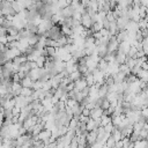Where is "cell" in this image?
<instances>
[{"mask_svg":"<svg viewBox=\"0 0 148 148\" xmlns=\"http://www.w3.org/2000/svg\"><path fill=\"white\" fill-rule=\"evenodd\" d=\"M32 82H34V81H32L29 76H25V77H23V79L20 81L21 86H22V87H24V88H31Z\"/></svg>","mask_w":148,"mask_h":148,"instance_id":"9c48e42d","label":"cell"},{"mask_svg":"<svg viewBox=\"0 0 148 148\" xmlns=\"http://www.w3.org/2000/svg\"><path fill=\"white\" fill-rule=\"evenodd\" d=\"M57 42H58V44H59V46H60V47H61V46L67 45V36H64V35H62V36H61Z\"/></svg>","mask_w":148,"mask_h":148,"instance_id":"2e32d148","label":"cell"},{"mask_svg":"<svg viewBox=\"0 0 148 148\" xmlns=\"http://www.w3.org/2000/svg\"><path fill=\"white\" fill-rule=\"evenodd\" d=\"M108 86L106 84H102V86H99V88H98V97L99 98H105L106 97V95H108Z\"/></svg>","mask_w":148,"mask_h":148,"instance_id":"ba28073f","label":"cell"},{"mask_svg":"<svg viewBox=\"0 0 148 148\" xmlns=\"http://www.w3.org/2000/svg\"><path fill=\"white\" fill-rule=\"evenodd\" d=\"M45 50H46V54H47V57H54V54H56V47H52V46H46L45 47Z\"/></svg>","mask_w":148,"mask_h":148,"instance_id":"9a60e30c","label":"cell"},{"mask_svg":"<svg viewBox=\"0 0 148 148\" xmlns=\"http://www.w3.org/2000/svg\"><path fill=\"white\" fill-rule=\"evenodd\" d=\"M81 114H82V116H86V117H89V114H90V110L87 109V108H83Z\"/></svg>","mask_w":148,"mask_h":148,"instance_id":"ffe728a7","label":"cell"},{"mask_svg":"<svg viewBox=\"0 0 148 148\" xmlns=\"http://www.w3.org/2000/svg\"><path fill=\"white\" fill-rule=\"evenodd\" d=\"M97 140V131H90L86 138V141H87V146H92Z\"/></svg>","mask_w":148,"mask_h":148,"instance_id":"7a4b0ae2","label":"cell"},{"mask_svg":"<svg viewBox=\"0 0 148 148\" xmlns=\"http://www.w3.org/2000/svg\"><path fill=\"white\" fill-rule=\"evenodd\" d=\"M39 73H40V68H38V67L31 68V69L29 71V73H28L27 76H29L32 81H37V80L39 79Z\"/></svg>","mask_w":148,"mask_h":148,"instance_id":"5b68a950","label":"cell"},{"mask_svg":"<svg viewBox=\"0 0 148 148\" xmlns=\"http://www.w3.org/2000/svg\"><path fill=\"white\" fill-rule=\"evenodd\" d=\"M32 89L31 88H24V87H22V89H21V91H20V95L21 96H24V97H28V96H31V94H32Z\"/></svg>","mask_w":148,"mask_h":148,"instance_id":"4fadbf2b","label":"cell"},{"mask_svg":"<svg viewBox=\"0 0 148 148\" xmlns=\"http://www.w3.org/2000/svg\"><path fill=\"white\" fill-rule=\"evenodd\" d=\"M61 36H62V32H61V28L59 24H53V27L49 31H46V34H45L46 38H50L53 40H58Z\"/></svg>","mask_w":148,"mask_h":148,"instance_id":"6da1fadb","label":"cell"},{"mask_svg":"<svg viewBox=\"0 0 148 148\" xmlns=\"http://www.w3.org/2000/svg\"><path fill=\"white\" fill-rule=\"evenodd\" d=\"M86 87H88V86H87V82H86L84 77H81V79H79V80H76V81L74 82V88L77 89L79 91H81V90L84 89Z\"/></svg>","mask_w":148,"mask_h":148,"instance_id":"8992f818","label":"cell"},{"mask_svg":"<svg viewBox=\"0 0 148 148\" xmlns=\"http://www.w3.org/2000/svg\"><path fill=\"white\" fill-rule=\"evenodd\" d=\"M9 148H15V147H9Z\"/></svg>","mask_w":148,"mask_h":148,"instance_id":"7402d4cb","label":"cell"},{"mask_svg":"<svg viewBox=\"0 0 148 148\" xmlns=\"http://www.w3.org/2000/svg\"><path fill=\"white\" fill-rule=\"evenodd\" d=\"M104 130H105V132H106V133H110V134H111V133H112V131L114 130V126L112 125V123H109L108 125H105V126H104Z\"/></svg>","mask_w":148,"mask_h":148,"instance_id":"e0dca14e","label":"cell"},{"mask_svg":"<svg viewBox=\"0 0 148 148\" xmlns=\"http://www.w3.org/2000/svg\"><path fill=\"white\" fill-rule=\"evenodd\" d=\"M81 24L86 28V29H90L91 28V25H92V22H91V17L86 13V14H83L82 16H81Z\"/></svg>","mask_w":148,"mask_h":148,"instance_id":"3957f363","label":"cell"},{"mask_svg":"<svg viewBox=\"0 0 148 148\" xmlns=\"http://www.w3.org/2000/svg\"><path fill=\"white\" fill-rule=\"evenodd\" d=\"M81 94H82L83 98H84V97H88V95H89V87H86L84 89H82V90H81Z\"/></svg>","mask_w":148,"mask_h":148,"instance_id":"d6986e66","label":"cell"},{"mask_svg":"<svg viewBox=\"0 0 148 148\" xmlns=\"http://www.w3.org/2000/svg\"><path fill=\"white\" fill-rule=\"evenodd\" d=\"M7 30V35H9V36H14V37H16L17 35H18V29L16 28V27H14V25H10L9 28H7L6 29Z\"/></svg>","mask_w":148,"mask_h":148,"instance_id":"30bf717a","label":"cell"},{"mask_svg":"<svg viewBox=\"0 0 148 148\" xmlns=\"http://www.w3.org/2000/svg\"><path fill=\"white\" fill-rule=\"evenodd\" d=\"M141 117H143L145 119H147V118H148V106H146V108H142V109H141Z\"/></svg>","mask_w":148,"mask_h":148,"instance_id":"ac0fdd59","label":"cell"},{"mask_svg":"<svg viewBox=\"0 0 148 148\" xmlns=\"http://www.w3.org/2000/svg\"><path fill=\"white\" fill-rule=\"evenodd\" d=\"M105 146H106V148H113V147L116 146V140H114V138H113L112 135H110V136L106 139Z\"/></svg>","mask_w":148,"mask_h":148,"instance_id":"7c38bea8","label":"cell"},{"mask_svg":"<svg viewBox=\"0 0 148 148\" xmlns=\"http://www.w3.org/2000/svg\"><path fill=\"white\" fill-rule=\"evenodd\" d=\"M125 60H126V54L117 51L114 54V62H117L118 65H123V64H125Z\"/></svg>","mask_w":148,"mask_h":148,"instance_id":"52a82bcc","label":"cell"},{"mask_svg":"<svg viewBox=\"0 0 148 148\" xmlns=\"http://www.w3.org/2000/svg\"><path fill=\"white\" fill-rule=\"evenodd\" d=\"M146 57H147V62H148V54H147V56H146Z\"/></svg>","mask_w":148,"mask_h":148,"instance_id":"44dd1931","label":"cell"},{"mask_svg":"<svg viewBox=\"0 0 148 148\" xmlns=\"http://www.w3.org/2000/svg\"><path fill=\"white\" fill-rule=\"evenodd\" d=\"M68 76H69V79H71V81H72V82H75L76 80H79V79H81V77H82V74H81L79 71H75V72L71 73Z\"/></svg>","mask_w":148,"mask_h":148,"instance_id":"8fae6325","label":"cell"},{"mask_svg":"<svg viewBox=\"0 0 148 148\" xmlns=\"http://www.w3.org/2000/svg\"><path fill=\"white\" fill-rule=\"evenodd\" d=\"M102 114H103V110H102L101 108H98V106H95L94 109L90 110L89 117H90L91 119H99V118L102 117Z\"/></svg>","mask_w":148,"mask_h":148,"instance_id":"277c9868","label":"cell"},{"mask_svg":"<svg viewBox=\"0 0 148 148\" xmlns=\"http://www.w3.org/2000/svg\"><path fill=\"white\" fill-rule=\"evenodd\" d=\"M109 123H111V117L110 116H105V114H102V117H101V126H105V125H108Z\"/></svg>","mask_w":148,"mask_h":148,"instance_id":"5bb4252c","label":"cell"}]
</instances>
